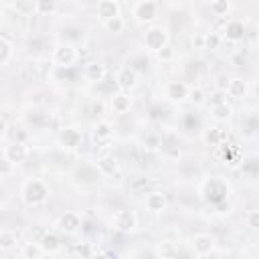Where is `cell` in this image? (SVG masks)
Listing matches in <instances>:
<instances>
[{
  "label": "cell",
  "mask_w": 259,
  "mask_h": 259,
  "mask_svg": "<svg viewBox=\"0 0 259 259\" xmlns=\"http://www.w3.org/2000/svg\"><path fill=\"white\" fill-rule=\"evenodd\" d=\"M49 186L40 178H28L20 188V198L26 206H40L49 200Z\"/></svg>",
  "instance_id": "cell-1"
},
{
  "label": "cell",
  "mask_w": 259,
  "mask_h": 259,
  "mask_svg": "<svg viewBox=\"0 0 259 259\" xmlns=\"http://www.w3.org/2000/svg\"><path fill=\"white\" fill-rule=\"evenodd\" d=\"M111 227H113V231H117L121 235H127L132 231H136V227H138V214L132 208H119L113 214V219H111Z\"/></svg>",
  "instance_id": "cell-2"
},
{
  "label": "cell",
  "mask_w": 259,
  "mask_h": 259,
  "mask_svg": "<svg viewBox=\"0 0 259 259\" xmlns=\"http://www.w3.org/2000/svg\"><path fill=\"white\" fill-rule=\"evenodd\" d=\"M77 59H79L77 47L71 45V42H61L53 51V63H55L53 67H65V69H69L71 65H75Z\"/></svg>",
  "instance_id": "cell-3"
},
{
  "label": "cell",
  "mask_w": 259,
  "mask_h": 259,
  "mask_svg": "<svg viewBox=\"0 0 259 259\" xmlns=\"http://www.w3.org/2000/svg\"><path fill=\"white\" fill-rule=\"evenodd\" d=\"M202 196L210 204H219L227 198V184L221 178H208L202 184Z\"/></svg>",
  "instance_id": "cell-4"
},
{
  "label": "cell",
  "mask_w": 259,
  "mask_h": 259,
  "mask_svg": "<svg viewBox=\"0 0 259 259\" xmlns=\"http://www.w3.org/2000/svg\"><path fill=\"white\" fill-rule=\"evenodd\" d=\"M2 158H4L6 164H14V166L22 164L28 158V148H26L24 142L14 140V142H10V144H6L2 148Z\"/></svg>",
  "instance_id": "cell-5"
},
{
  "label": "cell",
  "mask_w": 259,
  "mask_h": 259,
  "mask_svg": "<svg viewBox=\"0 0 259 259\" xmlns=\"http://www.w3.org/2000/svg\"><path fill=\"white\" fill-rule=\"evenodd\" d=\"M144 45H146V49H150V51H160L162 47H166L168 45V32H166V28H162V26H150L148 30H146V34H144Z\"/></svg>",
  "instance_id": "cell-6"
},
{
  "label": "cell",
  "mask_w": 259,
  "mask_h": 259,
  "mask_svg": "<svg viewBox=\"0 0 259 259\" xmlns=\"http://www.w3.org/2000/svg\"><path fill=\"white\" fill-rule=\"evenodd\" d=\"M134 16L138 22H154L158 18V4L154 0H138L134 6Z\"/></svg>",
  "instance_id": "cell-7"
},
{
  "label": "cell",
  "mask_w": 259,
  "mask_h": 259,
  "mask_svg": "<svg viewBox=\"0 0 259 259\" xmlns=\"http://www.w3.org/2000/svg\"><path fill=\"white\" fill-rule=\"evenodd\" d=\"M81 142H83V136H81V132L77 130V127H63L61 132H59V146L63 148V150H67V152H75V150H79V146H81Z\"/></svg>",
  "instance_id": "cell-8"
},
{
  "label": "cell",
  "mask_w": 259,
  "mask_h": 259,
  "mask_svg": "<svg viewBox=\"0 0 259 259\" xmlns=\"http://www.w3.org/2000/svg\"><path fill=\"white\" fill-rule=\"evenodd\" d=\"M188 93H190V87L184 83V81H168L164 85V95L166 99H170L172 103H182L188 99Z\"/></svg>",
  "instance_id": "cell-9"
},
{
  "label": "cell",
  "mask_w": 259,
  "mask_h": 259,
  "mask_svg": "<svg viewBox=\"0 0 259 259\" xmlns=\"http://www.w3.org/2000/svg\"><path fill=\"white\" fill-rule=\"evenodd\" d=\"M214 245H217V239L210 233H196L192 237V249H194V255L196 257L210 255L214 251Z\"/></svg>",
  "instance_id": "cell-10"
},
{
  "label": "cell",
  "mask_w": 259,
  "mask_h": 259,
  "mask_svg": "<svg viewBox=\"0 0 259 259\" xmlns=\"http://www.w3.org/2000/svg\"><path fill=\"white\" fill-rule=\"evenodd\" d=\"M81 225H83L81 217H79L77 212H73V210L63 212V214L59 217V223H57L59 231H61V233H65V235H75V233L81 229Z\"/></svg>",
  "instance_id": "cell-11"
},
{
  "label": "cell",
  "mask_w": 259,
  "mask_h": 259,
  "mask_svg": "<svg viewBox=\"0 0 259 259\" xmlns=\"http://www.w3.org/2000/svg\"><path fill=\"white\" fill-rule=\"evenodd\" d=\"M115 83L121 91H132L138 85V71L134 67H121L115 75Z\"/></svg>",
  "instance_id": "cell-12"
},
{
  "label": "cell",
  "mask_w": 259,
  "mask_h": 259,
  "mask_svg": "<svg viewBox=\"0 0 259 259\" xmlns=\"http://www.w3.org/2000/svg\"><path fill=\"white\" fill-rule=\"evenodd\" d=\"M144 204L150 212H162L168 208V194L162 190H152V192H148Z\"/></svg>",
  "instance_id": "cell-13"
},
{
  "label": "cell",
  "mask_w": 259,
  "mask_h": 259,
  "mask_svg": "<svg viewBox=\"0 0 259 259\" xmlns=\"http://www.w3.org/2000/svg\"><path fill=\"white\" fill-rule=\"evenodd\" d=\"M95 166H97L101 176H115L119 172V162H117V158L113 154H101L97 158Z\"/></svg>",
  "instance_id": "cell-14"
},
{
  "label": "cell",
  "mask_w": 259,
  "mask_h": 259,
  "mask_svg": "<svg viewBox=\"0 0 259 259\" xmlns=\"http://www.w3.org/2000/svg\"><path fill=\"white\" fill-rule=\"evenodd\" d=\"M249 93V83L243 79V77H231L229 81V87H227V95L231 99H245Z\"/></svg>",
  "instance_id": "cell-15"
},
{
  "label": "cell",
  "mask_w": 259,
  "mask_h": 259,
  "mask_svg": "<svg viewBox=\"0 0 259 259\" xmlns=\"http://www.w3.org/2000/svg\"><path fill=\"white\" fill-rule=\"evenodd\" d=\"M95 12H97V18L105 22L113 16H119V4L117 0H99L95 6Z\"/></svg>",
  "instance_id": "cell-16"
},
{
  "label": "cell",
  "mask_w": 259,
  "mask_h": 259,
  "mask_svg": "<svg viewBox=\"0 0 259 259\" xmlns=\"http://www.w3.org/2000/svg\"><path fill=\"white\" fill-rule=\"evenodd\" d=\"M245 24L241 22V20H229L227 24H225V28H223V36L227 38V40H231V42H239V40H243V36H245Z\"/></svg>",
  "instance_id": "cell-17"
},
{
  "label": "cell",
  "mask_w": 259,
  "mask_h": 259,
  "mask_svg": "<svg viewBox=\"0 0 259 259\" xmlns=\"http://www.w3.org/2000/svg\"><path fill=\"white\" fill-rule=\"evenodd\" d=\"M109 105L115 113H127L130 107H132V95L130 91H119V93H113L111 99H109Z\"/></svg>",
  "instance_id": "cell-18"
},
{
  "label": "cell",
  "mask_w": 259,
  "mask_h": 259,
  "mask_svg": "<svg viewBox=\"0 0 259 259\" xmlns=\"http://www.w3.org/2000/svg\"><path fill=\"white\" fill-rule=\"evenodd\" d=\"M83 73H85V79H89L91 83H101L105 79V75H107V69H105L103 63L91 61V63L85 65V71Z\"/></svg>",
  "instance_id": "cell-19"
},
{
  "label": "cell",
  "mask_w": 259,
  "mask_h": 259,
  "mask_svg": "<svg viewBox=\"0 0 259 259\" xmlns=\"http://www.w3.org/2000/svg\"><path fill=\"white\" fill-rule=\"evenodd\" d=\"M38 243H40V247L45 249L47 255H57L61 251V239L55 233H45Z\"/></svg>",
  "instance_id": "cell-20"
},
{
  "label": "cell",
  "mask_w": 259,
  "mask_h": 259,
  "mask_svg": "<svg viewBox=\"0 0 259 259\" xmlns=\"http://www.w3.org/2000/svg\"><path fill=\"white\" fill-rule=\"evenodd\" d=\"M154 255L160 259H174L178 257V245L172 241H160L154 249Z\"/></svg>",
  "instance_id": "cell-21"
},
{
  "label": "cell",
  "mask_w": 259,
  "mask_h": 259,
  "mask_svg": "<svg viewBox=\"0 0 259 259\" xmlns=\"http://www.w3.org/2000/svg\"><path fill=\"white\" fill-rule=\"evenodd\" d=\"M210 115L214 121H229L233 117V107L227 101L214 103V105H210Z\"/></svg>",
  "instance_id": "cell-22"
},
{
  "label": "cell",
  "mask_w": 259,
  "mask_h": 259,
  "mask_svg": "<svg viewBox=\"0 0 259 259\" xmlns=\"http://www.w3.org/2000/svg\"><path fill=\"white\" fill-rule=\"evenodd\" d=\"M111 136H113V127H111L109 121L99 119V121L93 125V140H95V142H105V140H109Z\"/></svg>",
  "instance_id": "cell-23"
},
{
  "label": "cell",
  "mask_w": 259,
  "mask_h": 259,
  "mask_svg": "<svg viewBox=\"0 0 259 259\" xmlns=\"http://www.w3.org/2000/svg\"><path fill=\"white\" fill-rule=\"evenodd\" d=\"M202 142H204L206 146L219 148V146H221V142H223V130H221V127H217V125L206 127V130L202 132Z\"/></svg>",
  "instance_id": "cell-24"
},
{
  "label": "cell",
  "mask_w": 259,
  "mask_h": 259,
  "mask_svg": "<svg viewBox=\"0 0 259 259\" xmlns=\"http://www.w3.org/2000/svg\"><path fill=\"white\" fill-rule=\"evenodd\" d=\"M14 55V45L6 34H0V65H8Z\"/></svg>",
  "instance_id": "cell-25"
},
{
  "label": "cell",
  "mask_w": 259,
  "mask_h": 259,
  "mask_svg": "<svg viewBox=\"0 0 259 259\" xmlns=\"http://www.w3.org/2000/svg\"><path fill=\"white\" fill-rule=\"evenodd\" d=\"M16 243H18V235L12 229L8 227L0 229V251H10Z\"/></svg>",
  "instance_id": "cell-26"
},
{
  "label": "cell",
  "mask_w": 259,
  "mask_h": 259,
  "mask_svg": "<svg viewBox=\"0 0 259 259\" xmlns=\"http://www.w3.org/2000/svg\"><path fill=\"white\" fill-rule=\"evenodd\" d=\"M12 8L18 14L28 16V14H34L36 12V0H12Z\"/></svg>",
  "instance_id": "cell-27"
},
{
  "label": "cell",
  "mask_w": 259,
  "mask_h": 259,
  "mask_svg": "<svg viewBox=\"0 0 259 259\" xmlns=\"http://www.w3.org/2000/svg\"><path fill=\"white\" fill-rule=\"evenodd\" d=\"M20 255H22L24 259H40V257L47 255V253H45V249L40 247V243H26V245L22 247Z\"/></svg>",
  "instance_id": "cell-28"
},
{
  "label": "cell",
  "mask_w": 259,
  "mask_h": 259,
  "mask_svg": "<svg viewBox=\"0 0 259 259\" xmlns=\"http://www.w3.org/2000/svg\"><path fill=\"white\" fill-rule=\"evenodd\" d=\"M103 26H105V30H107V32H111V34H119V32H123L125 22H123V18H121V16H113V18L105 20V22H103Z\"/></svg>",
  "instance_id": "cell-29"
},
{
  "label": "cell",
  "mask_w": 259,
  "mask_h": 259,
  "mask_svg": "<svg viewBox=\"0 0 259 259\" xmlns=\"http://www.w3.org/2000/svg\"><path fill=\"white\" fill-rule=\"evenodd\" d=\"M231 10V2L229 0H210V12L214 16H225Z\"/></svg>",
  "instance_id": "cell-30"
},
{
  "label": "cell",
  "mask_w": 259,
  "mask_h": 259,
  "mask_svg": "<svg viewBox=\"0 0 259 259\" xmlns=\"http://www.w3.org/2000/svg\"><path fill=\"white\" fill-rule=\"evenodd\" d=\"M221 42H223V36H221V34H217V32H210V34H206V36H204V49L214 51V49H219V47H221Z\"/></svg>",
  "instance_id": "cell-31"
},
{
  "label": "cell",
  "mask_w": 259,
  "mask_h": 259,
  "mask_svg": "<svg viewBox=\"0 0 259 259\" xmlns=\"http://www.w3.org/2000/svg\"><path fill=\"white\" fill-rule=\"evenodd\" d=\"M55 10V0H36V14H51Z\"/></svg>",
  "instance_id": "cell-32"
},
{
  "label": "cell",
  "mask_w": 259,
  "mask_h": 259,
  "mask_svg": "<svg viewBox=\"0 0 259 259\" xmlns=\"http://www.w3.org/2000/svg\"><path fill=\"white\" fill-rule=\"evenodd\" d=\"M245 225H247L249 229H253V231H259V208H253V210L247 212Z\"/></svg>",
  "instance_id": "cell-33"
},
{
  "label": "cell",
  "mask_w": 259,
  "mask_h": 259,
  "mask_svg": "<svg viewBox=\"0 0 259 259\" xmlns=\"http://www.w3.org/2000/svg\"><path fill=\"white\" fill-rule=\"evenodd\" d=\"M156 55H158V59H160V61H172V59L176 57V49L168 42L166 47H162L160 51H156Z\"/></svg>",
  "instance_id": "cell-34"
},
{
  "label": "cell",
  "mask_w": 259,
  "mask_h": 259,
  "mask_svg": "<svg viewBox=\"0 0 259 259\" xmlns=\"http://www.w3.org/2000/svg\"><path fill=\"white\" fill-rule=\"evenodd\" d=\"M144 148H148V150H158V148H162V138H160L158 134H150L148 138H144Z\"/></svg>",
  "instance_id": "cell-35"
},
{
  "label": "cell",
  "mask_w": 259,
  "mask_h": 259,
  "mask_svg": "<svg viewBox=\"0 0 259 259\" xmlns=\"http://www.w3.org/2000/svg\"><path fill=\"white\" fill-rule=\"evenodd\" d=\"M188 99H190L194 105L204 103L206 99H204V91H202V87H192V89H190V93H188Z\"/></svg>",
  "instance_id": "cell-36"
},
{
  "label": "cell",
  "mask_w": 259,
  "mask_h": 259,
  "mask_svg": "<svg viewBox=\"0 0 259 259\" xmlns=\"http://www.w3.org/2000/svg\"><path fill=\"white\" fill-rule=\"evenodd\" d=\"M229 81H231V77H227V75H219V79H217V83H214V87H217V91H225V93H227V87H229Z\"/></svg>",
  "instance_id": "cell-37"
},
{
  "label": "cell",
  "mask_w": 259,
  "mask_h": 259,
  "mask_svg": "<svg viewBox=\"0 0 259 259\" xmlns=\"http://www.w3.org/2000/svg\"><path fill=\"white\" fill-rule=\"evenodd\" d=\"M75 253H77V255H81V257H91V255H93V251H91V247H89L87 243L77 245V247H75Z\"/></svg>",
  "instance_id": "cell-38"
},
{
  "label": "cell",
  "mask_w": 259,
  "mask_h": 259,
  "mask_svg": "<svg viewBox=\"0 0 259 259\" xmlns=\"http://www.w3.org/2000/svg\"><path fill=\"white\" fill-rule=\"evenodd\" d=\"M91 109H93V113H95V115H101V113H103V109H105V105H103V101H95V103L91 105Z\"/></svg>",
  "instance_id": "cell-39"
},
{
  "label": "cell",
  "mask_w": 259,
  "mask_h": 259,
  "mask_svg": "<svg viewBox=\"0 0 259 259\" xmlns=\"http://www.w3.org/2000/svg\"><path fill=\"white\" fill-rule=\"evenodd\" d=\"M253 91H255V95H257V97H259V79H257V83H255V85H253Z\"/></svg>",
  "instance_id": "cell-40"
}]
</instances>
